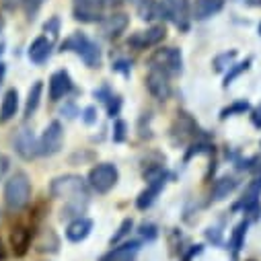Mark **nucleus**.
<instances>
[{
  "instance_id": "39448f33",
  "label": "nucleus",
  "mask_w": 261,
  "mask_h": 261,
  "mask_svg": "<svg viewBox=\"0 0 261 261\" xmlns=\"http://www.w3.org/2000/svg\"><path fill=\"white\" fill-rule=\"evenodd\" d=\"M62 140H64V132H62V125L58 121H51L47 127H45V132L39 140V154H56L60 148H62Z\"/></svg>"
},
{
  "instance_id": "b1692460",
  "label": "nucleus",
  "mask_w": 261,
  "mask_h": 261,
  "mask_svg": "<svg viewBox=\"0 0 261 261\" xmlns=\"http://www.w3.org/2000/svg\"><path fill=\"white\" fill-rule=\"evenodd\" d=\"M234 56H237V51L232 49V51H226V54H222V56H218L216 60H214V66H216V70H224L228 64L234 60Z\"/></svg>"
},
{
  "instance_id": "bb28decb",
  "label": "nucleus",
  "mask_w": 261,
  "mask_h": 261,
  "mask_svg": "<svg viewBox=\"0 0 261 261\" xmlns=\"http://www.w3.org/2000/svg\"><path fill=\"white\" fill-rule=\"evenodd\" d=\"M23 5H25V11L31 15V13H35L43 5V0H23Z\"/></svg>"
},
{
  "instance_id": "7ed1b4c3",
  "label": "nucleus",
  "mask_w": 261,
  "mask_h": 261,
  "mask_svg": "<svg viewBox=\"0 0 261 261\" xmlns=\"http://www.w3.org/2000/svg\"><path fill=\"white\" fill-rule=\"evenodd\" d=\"M89 181H91V185H93L99 193H107V191L117 183V169H115L111 163L97 165V167L91 171Z\"/></svg>"
},
{
  "instance_id": "6e6552de",
  "label": "nucleus",
  "mask_w": 261,
  "mask_h": 261,
  "mask_svg": "<svg viewBox=\"0 0 261 261\" xmlns=\"http://www.w3.org/2000/svg\"><path fill=\"white\" fill-rule=\"evenodd\" d=\"M146 87H148V91H150L156 99H161V101H165V99L171 95L169 76H167V72H163V70H159V68H152V70L148 72V76H146Z\"/></svg>"
},
{
  "instance_id": "7c9ffc66",
  "label": "nucleus",
  "mask_w": 261,
  "mask_h": 261,
  "mask_svg": "<svg viewBox=\"0 0 261 261\" xmlns=\"http://www.w3.org/2000/svg\"><path fill=\"white\" fill-rule=\"evenodd\" d=\"M85 121H87V123H93V121H95V109H93V107L85 109Z\"/></svg>"
},
{
  "instance_id": "f03ea898",
  "label": "nucleus",
  "mask_w": 261,
  "mask_h": 261,
  "mask_svg": "<svg viewBox=\"0 0 261 261\" xmlns=\"http://www.w3.org/2000/svg\"><path fill=\"white\" fill-rule=\"evenodd\" d=\"M150 66L159 68L167 74H177L181 72V51L175 47H165L159 49L152 58H150Z\"/></svg>"
},
{
  "instance_id": "f8f14e48",
  "label": "nucleus",
  "mask_w": 261,
  "mask_h": 261,
  "mask_svg": "<svg viewBox=\"0 0 261 261\" xmlns=\"http://www.w3.org/2000/svg\"><path fill=\"white\" fill-rule=\"evenodd\" d=\"M127 27V17L123 13H115V15H109L101 21V31L107 35V37H115L119 35L123 29Z\"/></svg>"
},
{
  "instance_id": "c756f323",
  "label": "nucleus",
  "mask_w": 261,
  "mask_h": 261,
  "mask_svg": "<svg viewBox=\"0 0 261 261\" xmlns=\"http://www.w3.org/2000/svg\"><path fill=\"white\" fill-rule=\"evenodd\" d=\"M7 169H9V159H7L3 152H0V177L7 173Z\"/></svg>"
},
{
  "instance_id": "473e14b6",
  "label": "nucleus",
  "mask_w": 261,
  "mask_h": 261,
  "mask_svg": "<svg viewBox=\"0 0 261 261\" xmlns=\"http://www.w3.org/2000/svg\"><path fill=\"white\" fill-rule=\"evenodd\" d=\"M5 257H7V249H5L3 241H0V261H5Z\"/></svg>"
},
{
  "instance_id": "cd10ccee",
  "label": "nucleus",
  "mask_w": 261,
  "mask_h": 261,
  "mask_svg": "<svg viewBox=\"0 0 261 261\" xmlns=\"http://www.w3.org/2000/svg\"><path fill=\"white\" fill-rule=\"evenodd\" d=\"M123 132H125V123L123 121H115V136H113V140L121 142L123 140Z\"/></svg>"
},
{
  "instance_id": "ddd939ff",
  "label": "nucleus",
  "mask_w": 261,
  "mask_h": 261,
  "mask_svg": "<svg viewBox=\"0 0 261 261\" xmlns=\"http://www.w3.org/2000/svg\"><path fill=\"white\" fill-rule=\"evenodd\" d=\"M17 109H19V95L15 89H11L5 99H3V105H0V121L7 123L9 119H13L17 115Z\"/></svg>"
},
{
  "instance_id": "1a4fd4ad",
  "label": "nucleus",
  "mask_w": 261,
  "mask_h": 261,
  "mask_svg": "<svg viewBox=\"0 0 261 261\" xmlns=\"http://www.w3.org/2000/svg\"><path fill=\"white\" fill-rule=\"evenodd\" d=\"M103 7V0H74V15L81 21H97Z\"/></svg>"
},
{
  "instance_id": "c85d7f7f",
  "label": "nucleus",
  "mask_w": 261,
  "mask_h": 261,
  "mask_svg": "<svg viewBox=\"0 0 261 261\" xmlns=\"http://www.w3.org/2000/svg\"><path fill=\"white\" fill-rule=\"evenodd\" d=\"M251 121H253V125H255V127H259V129H261V107H257V109L253 111Z\"/></svg>"
},
{
  "instance_id": "a878e982",
  "label": "nucleus",
  "mask_w": 261,
  "mask_h": 261,
  "mask_svg": "<svg viewBox=\"0 0 261 261\" xmlns=\"http://www.w3.org/2000/svg\"><path fill=\"white\" fill-rule=\"evenodd\" d=\"M129 230H132V220H123V222H121V226H119V230L113 234L111 245H113V243H119V241H121V239H123V237H125Z\"/></svg>"
},
{
  "instance_id": "aec40b11",
  "label": "nucleus",
  "mask_w": 261,
  "mask_h": 261,
  "mask_svg": "<svg viewBox=\"0 0 261 261\" xmlns=\"http://www.w3.org/2000/svg\"><path fill=\"white\" fill-rule=\"evenodd\" d=\"M163 39H165V29H163V27H152V29H148V31L142 35L140 45H154V43H159V41H163Z\"/></svg>"
},
{
  "instance_id": "393cba45",
  "label": "nucleus",
  "mask_w": 261,
  "mask_h": 261,
  "mask_svg": "<svg viewBox=\"0 0 261 261\" xmlns=\"http://www.w3.org/2000/svg\"><path fill=\"white\" fill-rule=\"evenodd\" d=\"M159 11H161V7H156L152 0H146V5L140 7V15H142V19H154Z\"/></svg>"
},
{
  "instance_id": "72a5a7b5",
  "label": "nucleus",
  "mask_w": 261,
  "mask_h": 261,
  "mask_svg": "<svg viewBox=\"0 0 261 261\" xmlns=\"http://www.w3.org/2000/svg\"><path fill=\"white\" fill-rule=\"evenodd\" d=\"M259 33H261V27H259Z\"/></svg>"
},
{
  "instance_id": "4be33fe9",
  "label": "nucleus",
  "mask_w": 261,
  "mask_h": 261,
  "mask_svg": "<svg viewBox=\"0 0 261 261\" xmlns=\"http://www.w3.org/2000/svg\"><path fill=\"white\" fill-rule=\"evenodd\" d=\"M249 66H251V60H245V62L237 64V66H234V68H232V70H230V72L224 76V87H228V85H230V83H232V81H234L239 74H243L245 70H249Z\"/></svg>"
},
{
  "instance_id": "412c9836",
  "label": "nucleus",
  "mask_w": 261,
  "mask_h": 261,
  "mask_svg": "<svg viewBox=\"0 0 261 261\" xmlns=\"http://www.w3.org/2000/svg\"><path fill=\"white\" fill-rule=\"evenodd\" d=\"M245 234H247V222H241V224L234 228V234H232V239H230V247H232L234 253L243 247V239H245Z\"/></svg>"
},
{
  "instance_id": "dca6fc26",
  "label": "nucleus",
  "mask_w": 261,
  "mask_h": 261,
  "mask_svg": "<svg viewBox=\"0 0 261 261\" xmlns=\"http://www.w3.org/2000/svg\"><path fill=\"white\" fill-rule=\"evenodd\" d=\"M163 185H165V179H163V177H159V179H154V181L150 183V187H148V189H144V191L140 193V198H138V208H140V210L148 208V206L154 202V198L161 193Z\"/></svg>"
},
{
  "instance_id": "4468645a",
  "label": "nucleus",
  "mask_w": 261,
  "mask_h": 261,
  "mask_svg": "<svg viewBox=\"0 0 261 261\" xmlns=\"http://www.w3.org/2000/svg\"><path fill=\"white\" fill-rule=\"evenodd\" d=\"M91 228H93V222H91V220L79 218V220H74V222L68 226L66 237H68V241H72V243H81V241H85V239L89 237Z\"/></svg>"
},
{
  "instance_id": "6ab92c4d",
  "label": "nucleus",
  "mask_w": 261,
  "mask_h": 261,
  "mask_svg": "<svg viewBox=\"0 0 261 261\" xmlns=\"http://www.w3.org/2000/svg\"><path fill=\"white\" fill-rule=\"evenodd\" d=\"M41 91H43V85H41V81H37V83L31 87L29 97H27V105H25V115H27V117L37 109L39 99H41Z\"/></svg>"
},
{
  "instance_id": "a211bd4d",
  "label": "nucleus",
  "mask_w": 261,
  "mask_h": 261,
  "mask_svg": "<svg viewBox=\"0 0 261 261\" xmlns=\"http://www.w3.org/2000/svg\"><path fill=\"white\" fill-rule=\"evenodd\" d=\"M234 187H237V181L232 177H222L212 187V198L214 200H224V198H228V193L234 191Z\"/></svg>"
},
{
  "instance_id": "f257e3e1",
  "label": "nucleus",
  "mask_w": 261,
  "mask_h": 261,
  "mask_svg": "<svg viewBox=\"0 0 261 261\" xmlns=\"http://www.w3.org/2000/svg\"><path fill=\"white\" fill-rule=\"evenodd\" d=\"M31 198V183L25 173H15L5 185V202L11 210H21Z\"/></svg>"
},
{
  "instance_id": "9b49d317",
  "label": "nucleus",
  "mask_w": 261,
  "mask_h": 261,
  "mask_svg": "<svg viewBox=\"0 0 261 261\" xmlns=\"http://www.w3.org/2000/svg\"><path fill=\"white\" fill-rule=\"evenodd\" d=\"M70 89H72L70 76H68L66 72H64V70L56 72V74L49 79V99H51V101H58V99H62V97L66 95Z\"/></svg>"
},
{
  "instance_id": "20e7f679",
  "label": "nucleus",
  "mask_w": 261,
  "mask_h": 261,
  "mask_svg": "<svg viewBox=\"0 0 261 261\" xmlns=\"http://www.w3.org/2000/svg\"><path fill=\"white\" fill-rule=\"evenodd\" d=\"M79 193H85V181L76 175H64L51 181V195L56 198H70V195Z\"/></svg>"
},
{
  "instance_id": "2f4dec72",
  "label": "nucleus",
  "mask_w": 261,
  "mask_h": 261,
  "mask_svg": "<svg viewBox=\"0 0 261 261\" xmlns=\"http://www.w3.org/2000/svg\"><path fill=\"white\" fill-rule=\"evenodd\" d=\"M121 3H123V0H103V5L109 7V9H115V7H119Z\"/></svg>"
},
{
  "instance_id": "0eeeda50",
  "label": "nucleus",
  "mask_w": 261,
  "mask_h": 261,
  "mask_svg": "<svg viewBox=\"0 0 261 261\" xmlns=\"http://www.w3.org/2000/svg\"><path fill=\"white\" fill-rule=\"evenodd\" d=\"M13 142H15V150L23 159H27V161L39 154V142L35 140V134L31 132V129H27V127H21L19 129Z\"/></svg>"
},
{
  "instance_id": "2eb2a0df",
  "label": "nucleus",
  "mask_w": 261,
  "mask_h": 261,
  "mask_svg": "<svg viewBox=\"0 0 261 261\" xmlns=\"http://www.w3.org/2000/svg\"><path fill=\"white\" fill-rule=\"evenodd\" d=\"M49 51H51V43H49L45 37H39V39H35V41L31 43V47H29V58H31V62H35V64H41V62H45V60L49 58Z\"/></svg>"
},
{
  "instance_id": "9d476101",
  "label": "nucleus",
  "mask_w": 261,
  "mask_h": 261,
  "mask_svg": "<svg viewBox=\"0 0 261 261\" xmlns=\"http://www.w3.org/2000/svg\"><path fill=\"white\" fill-rule=\"evenodd\" d=\"M224 7V0H195L191 7V17L195 21H206Z\"/></svg>"
},
{
  "instance_id": "5701e85b",
  "label": "nucleus",
  "mask_w": 261,
  "mask_h": 261,
  "mask_svg": "<svg viewBox=\"0 0 261 261\" xmlns=\"http://www.w3.org/2000/svg\"><path fill=\"white\" fill-rule=\"evenodd\" d=\"M245 111H249V103L247 101H237V103H232L230 107H226L222 111V119H226L230 115H237V113H245Z\"/></svg>"
},
{
  "instance_id": "423d86ee",
  "label": "nucleus",
  "mask_w": 261,
  "mask_h": 261,
  "mask_svg": "<svg viewBox=\"0 0 261 261\" xmlns=\"http://www.w3.org/2000/svg\"><path fill=\"white\" fill-rule=\"evenodd\" d=\"M66 47L68 49H74L76 54H81L83 56V60L89 64V66H97V64H99V47L97 45H93L85 35H74L72 39H68L66 41Z\"/></svg>"
},
{
  "instance_id": "f3484780",
  "label": "nucleus",
  "mask_w": 261,
  "mask_h": 261,
  "mask_svg": "<svg viewBox=\"0 0 261 261\" xmlns=\"http://www.w3.org/2000/svg\"><path fill=\"white\" fill-rule=\"evenodd\" d=\"M11 245H13L15 255H25V251L29 247V230L23 228V226L13 228V232H11Z\"/></svg>"
}]
</instances>
